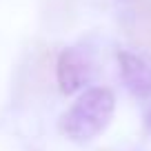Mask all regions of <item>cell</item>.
<instances>
[{
  "label": "cell",
  "instance_id": "5",
  "mask_svg": "<svg viewBox=\"0 0 151 151\" xmlns=\"http://www.w3.org/2000/svg\"><path fill=\"white\" fill-rule=\"evenodd\" d=\"M147 127H149V131H151V111H149V116H147Z\"/></svg>",
  "mask_w": 151,
  "mask_h": 151
},
{
  "label": "cell",
  "instance_id": "1",
  "mask_svg": "<svg viewBox=\"0 0 151 151\" xmlns=\"http://www.w3.org/2000/svg\"><path fill=\"white\" fill-rule=\"evenodd\" d=\"M116 111V98L107 87H91L60 118V131L73 142H89L109 127Z\"/></svg>",
  "mask_w": 151,
  "mask_h": 151
},
{
  "label": "cell",
  "instance_id": "3",
  "mask_svg": "<svg viewBox=\"0 0 151 151\" xmlns=\"http://www.w3.org/2000/svg\"><path fill=\"white\" fill-rule=\"evenodd\" d=\"M118 65L122 82L136 98H149L151 96V65L145 58L131 51L118 53Z\"/></svg>",
  "mask_w": 151,
  "mask_h": 151
},
{
  "label": "cell",
  "instance_id": "4",
  "mask_svg": "<svg viewBox=\"0 0 151 151\" xmlns=\"http://www.w3.org/2000/svg\"><path fill=\"white\" fill-rule=\"evenodd\" d=\"M131 36L140 45L151 49V7H140L133 14V24H131Z\"/></svg>",
  "mask_w": 151,
  "mask_h": 151
},
{
  "label": "cell",
  "instance_id": "2",
  "mask_svg": "<svg viewBox=\"0 0 151 151\" xmlns=\"http://www.w3.org/2000/svg\"><path fill=\"white\" fill-rule=\"evenodd\" d=\"M56 78L58 87L65 96H71L80 91L87 82L91 80V65L89 58L78 47H69L58 56L56 62Z\"/></svg>",
  "mask_w": 151,
  "mask_h": 151
}]
</instances>
